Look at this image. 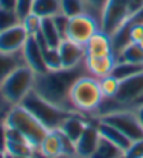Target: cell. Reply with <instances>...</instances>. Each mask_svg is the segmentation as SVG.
<instances>
[{
    "label": "cell",
    "mask_w": 143,
    "mask_h": 158,
    "mask_svg": "<svg viewBox=\"0 0 143 158\" xmlns=\"http://www.w3.org/2000/svg\"><path fill=\"white\" fill-rule=\"evenodd\" d=\"M25 28L20 23L14 27L0 31V51L6 54L21 52L25 41L28 40Z\"/></svg>",
    "instance_id": "cell-9"
},
{
    "label": "cell",
    "mask_w": 143,
    "mask_h": 158,
    "mask_svg": "<svg viewBox=\"0 0 143 158\" xmlns=\"http://www.w3.org/2000/svg\"><path fill=\"white\" fill-rule=\"evenodd\" d=\"M7 126L4 122H0V151H4L6 152V148H7Z\"/></svg>",
    "instance_id": "cell-35"
},
{
    "label": "cell",
    "mask_w": 143,
    "mask_h": 158,
    "mask_svg": "<svg viewBox=\"0 0 143 158\" xmlns=\"http://www.w3.org/2000/svg\"><path fill=\"white\" fill-rule=\"evenodd\" d=\"M17 0H0V7L2 9H9V10H16Z\"/></svg>",
    "instance_id": "cell-38"
},
{
    "label": "cell",
    "mask_w": 143,
    "mask_h": 158,
    "mask_svg": "<svg viewBox=\"0 0 143 158\" xmlns=\"http://www.w3.org/2000/svg\"><path fill=\"white\" fill-rule=\"evenodd\" d=\"M6 157H7V152L0 151V158H6Z\"/></svg>",
    "instance_id": "cell-41"
},
{
    "label": "cell",
    "mask_w": 143,
    "mask_h": 158,
    "mask_svg": "<svg viewBox=\"0 0 143 158\" xmlns=\"http://www.w3.org/2000/svg\"><path fill=\"white\" fill-rule=\"evenodd\" d=\"M95 122H97V127H98L100 134L102 135V137H105L107 140H110L111 143H114L115 145H118V147H119L121 150H124V152H125V150H126V148L130 145V143H132L129 138L121 131V130H118L117 127H114V126L101 122L98 118H95Z\"/></svg>",
    "instance_id": "cell-16"
},
{
    "label": "cell",
    "mask_w": 143,
    "mask_h": 158,
    "mask_svg": "<svg viewBox=\"0 0 143 158\" xmlns=\"http://www.w3.org/2000/svg\"><path fill=\"white\" fill-rule=\"evenodd\" d=\"M44 51V61L48 68V71H58L62 69V59H60V54H59L58 48H52V47H46L42 49Z\"/></svg>",
    "instance_id": "cell-26"
},
{
    "label": "cell",
    "mask_w": 143,
    "mask_h": 158,
    "mask_svg": "<svg viewBox=\"0 0 143 158\" xmlns=\"http://www.w3.org/2000/svg\"><path fill=\"white\" fill-rule=\"evenodd\" d=\"M69 99L75 112L81 114H97L104 100L100 79L90 73L81 75L72 86Z\"/></svg>",
    "instance_id": "cell-2"
},
{
    "label": "cell",
    "mask_w": 143,
    "mask_h": 158,
    "mask_svg": "<svg viewBox=\"0 0 143 158\" xmlns=\"http://www.w3.org/2000/svg\"><path fill=\"white\" fill-rule=\"evenodd\" d=\"M117 58L114 54L111 55H97V56H86L84 65L90 75L95 78H102L105 75H110L114 68Z\"/></svg>",
    "instance_id": "cell-13"
},
{
    "label": "cell",
    "mask_w": 143,
    "mask_h": 158,
    "mask_svg": "<svg viewBox=\"0 0 143 158\" xmlns=\"http://www.w3.org/2000/svg\"><path fill=\"white\" fill-rule=\"evenodd\" d=\"M90 158H124V150H121L118 145H115L114 143H111L110 140L101 135L97 148Z\"/></svg>",
    "instance_id": "cell-20"
},
{
    "label": "cell",
    "mask_w": 143,
    "mask_h": 158,
    "mask_svg": "<svg viewBox=\"0 0 143 158\" xmlns=\"http://www.w3.org/2000/svg\"><path fill=\"white\" fill-rule=\"evenodd\" d=\"M11 106H13V105H10L6 99L2 96V93H0V122H4L7 112L10 110V107H11Z\"/></svg>",
    "instance_id": "cell-36"
},
{
    "label": "cell",
    "mask_w": 143,
    "mask_h": 158,
    "mask_svg": "<svg viewBox=\"0 0 143 158\" xmlns=\"http://www.w3.org/2000/svg\"><path fill=\"white\" fill-rule=\"evenodd\" d=\"M100 30V23L91 14H79L69 19V27L66 40H70L76 44L84 47L90 38Z\"/></svg>",
    "instance_id": "cell-8"
},
{
    "label": "cell",
    "mask_w": 143,
    "mask_h": 158,
    "mask_svg": "<svg viewBox=\"0 0 143 158\" xmlns=\"http://www.w3.org/2000/svg\"><path fill=\"white\" fill-rule=\"evenodd\" d=\"M4 123L9 127L21 133L23 137L35 150L41 145L42 140L48 133V130L21 105H13L10 107V110L6 114V118H4Z\"/></svg>",
    "instance_id": "cell-4"
},
{
    "label": "cell",
    "mask_w": 143,
    "mask_h": 158,
    "mask_svg": "<svg viewBox=\"0 0 143 158\" xmlns=\"http://www.w3.org/2000/svg\"><path fill=\"white\" fill-rule=\"evenodd\" d=\"M6 152L13 157H25V155H33L35 152V148L27 140H17V141H7Z\"/></svg>",
    "instance_id": "cell-25"
},
{
    "label": "cell",
    "mask_w": 143,
    "mask_h": 158,
    "mask_svg": "<svg viewBox=\"0 0 143 158\" xmlns=\"http://www.w3.org/2000/svg\"><path fill=\"white\" fill-rule=\"evenodd\" d=\"M100 131L97 127V122L90 120L86 126L84 131L81 133L80 138L76 141V158H90L97 148L100 141Z\"/></svg>",
    "instance_id": "cell-10"
},
{
    "label": "cell",
    "mask_w": 143,
    "mask_h": 158,
    "mask_svg": "<svg viewBox=\"0 0 143 158\" xmlns=\"http://www.w3.org/2000/svg\"><path fill=\"white\" fill-rule=\"evenodd\" d=\"M124 158H143V138L130 143L124 152Z\"/></svg>",
    "instance_id": "cell-31"
},
{
    "label": "cell",
    "mask_w": 143,
    "mask_h": 158,
    "mask_svg": "<svg viewBox=\"0 0 143 158\" xmlns=\"http://www.w3.org/2000/svg\"><path fill=\"white\" fill-rule=\"evenodd\" d=\"M34 0H17L16 3V13L20 17V20L25 19L29 13H33Z\"/></svg>",
    "instance_id": "cell-33"
},
{
    "label": "cell",
    "mask_w": 143,
    "mask_h": 158,
    "mask_svg": "<svg viewBox=\"0 0 143 158\" xmlns=\"http://www.w3.org/2000/svg\"><path fill=\"white\" fill-rule=\"evenodd\" d=\"M143 9V0H129V17Z\"/></svg>",
    "instance_id": "cell-37"
},
{
    "label": "cell",
    "mask_w": 143,
    "mask_h": 158,
    "mask_svg": "<svg viewBox=\"0 0 143 158\" xmlns=\"http://www.w3.org/2000/svg\"><path fill=\"white\" fill-rule=\"evenodd\" d=\"M98 79H100V86H101V90H102V95H104V99H112L118 92L119 81L115 76L111 75V73Z\"/></svg>",
    "instance_id": "cell-27"
},
{
    "label": "cell",
    "mask_w": 143,
    "mask_h": 158,
    "mask_svg": "<svg viewBox=\"0 0 143 158\" xmlns=\"http://www.w3.org/2000/svg\"><path fill=\"white\" fill-rule=\"evenodd\" d=\"M37 150L41 154L46 155V157H59V155H63L59 130H51V131L46 133L45 138L42 140L41 145Z\"/></svg>",
    "instance_id": "cell-17"
},
{
    "label": "cell",
    "mask_w": 143,
    "mask_h": 158,
    "mask_svg": "<svg viewBox=\"0 0 143 158\" xmlns=\"http://www.w3.org/2000/svg\"><path fill=\"white\" fill-rule=\"evenodd\" d=\"M60 11L70 19L79 14L87 13L86 0H60Z\"/></svg>",
    "instance_id": "cell-24"
},
{
    "label": "cell",
    "mask_w": 143,
    "mask_h": 158,
    "mask_svg": "<svg viewBox=\"0 0 143 158\" xmlns=\"http://www.w3.org/2000/svg\"><path fill=\"white\" fill-rule=\"evenodd\" d=\"M33 158H72V157H68V155H59V157H46V155L41 154L38 150H35V152H34Z\"/></svg>",
    "instance_id": "cell-39"
},
{
    "label": "cell",
    "mask_w": 143,
    "mask_h": 158,
    "mask_svg": "<svg viewBox=\"0 0 143 158\" xmlns=\"http://www.w3.org/2000/svg\"><path fill=\"white\" fill-rule=\"evenodd\" d=\"M21 52H23L24 64L33 69L34 72H35V75L44 73L48 71V68L45 65V61H44V51L41 48V45H39L35 35L28 37V40L24 44Z\"/></svg>",
    "instance_id": "cell-11"
},
{
    "label": "cell",
    "mask_w": 143,
    "mask_h": 158,
    "mask_svg": "<svg viewBox=\"0 0 143 158\" xmlns=\"http://www.w3.org/2000/svg\"><path fill=\"white\" fill-rule=\"evenodd\" d=\"M135 112H136L137 117H139L140 123H142V126H143V105H139V106H136V107H135Z\"/></svg>",
    "instance_id": "cell-40"
},
{
    "label": "cell",
    "mask_w": 143,
    "mask_h": 158,
    "mask_svg": "<svg viewBox=\"0 0 143 158\" xmlns=\"http://www.w3.org/2000/svg\"><path fill=\"white\" fill-rule=\"evenodd\" d=\"M60 59H62V66L66 69L76 68L84 64L86 59V48L80 44H76L70 40H63L60 45L58 47Z\"/></svg>",
    "instance_id": "cell-12"
},
{
    "label": "cell",
    "mask_w": 143,
    "mask_h": 158,
    "mask_svg": "<svg viewBox=\"0 0 143 158\" xmlns=\"http://www.w3.org/2000/svg\"><path fill=\"white\" fill-rule=\"evenodd\" d=\"M84 73H88L84 64L70 69L62 68L58 71H46L44 73L35 75L34 90L53 105L75 112L70 105L69 95L73 83Z\"/></svg>",
    "instance_id": "cell-1"
},
{
    "label": "cell",
    "mask_w": 143,
    "mask_h": 158,
    "mask_svg": "<svg viewBox=\"0 0 143 158\" xmlns=\"http://www.w3.org/2000/svg\"><path fill=\"white\" fill-rule=\"evenodd\" d=\"M21 65H24L23 52L6 54L0 51V85L14 69H17Z\"/></svg>",
    "instance_id": "cell-18"
},
{
    "label": "cell",
    "mask_w": 143,
    "mask_h": 158,
    "mask_svg": "<svg viewBox=\"0 0 143 158\" xmlns=\"http://www.w3.org/2000/svg\"><path fill=\"white\" fill-rule=\"evenodd\" d=\"M39 34L45 40V43L48 44V47H52V48H58L60 45V43L63 41L62 35L59 34L58 28L55 27L52 17H45L42 19V24H41V30H39Z\"/></svg>",
    "instance_id": "cell-19"
},
{
    "label": "cell",
    "mask_w": 143,
    "mask_h": 158,
    "mask_svg": "<svg viewBox=\"0 0 143 158\" xmlns=\"http://www.w3.org/2000/svg\"><path fill=\"white\" fill-rule=\"evenodd\" d=\"M143 72V64H132V62H124V61H117L111 71V75L115 76L118 81H124L126 78L136 75V73Z\"/></svg>",
    "instance_id": "cell-21"
},
{
    "label": "cell",
    "mask_w": 143,
    "mask_h": 158,
    "mask_svg": "<svg viewBox=\"0 0 143 158\" xmlns=\"http://www.w3.org/2000/svg\"><path fill=\"white\" fill-rule=\"evenodd\" d=\"M20 23H21V20L17 16L16 10L2 9V7H0V31L7 30V28H10V27H14Z\"/></svg>",
    "instance_id": "cell-28"
},
{
    "label": "cell",
    "mask_w": 143,
    "mask_h": 158,
    "mask_svg": "<svg viewBox=\"0 0 143 158\" xmlns=\"http://www.w3.org/2000/svg\"><path fill=\"white\" fill-rule=\"evenodd\" d=\"M117 61L143 64V47L137 43H129L121 49V52L117 55Z\"/></svg>",
    "instance_id": "cell-23"
},
{
    "label": "cell",
    "mask_w": 143,
    "mask_h": 158,
    "mask_svg": "<svg viewBox=\"0 0 143 158\" xmlns=\"http://www.w3.org/2000/svg\"><path fill=\"white\" fill-rule=\"evenodd\" d=\"M20 105L24 106L48 131L58 130L72 113H76L51 103L42 96H39L34 89L23 99V102Z\"/></svg>",
    "instance_id": "cell-3"
},
{
    "label": "cell",
    "mask_w": 143,
    "mask_h": 158,
    "mask_svg": "<svg viewBox=\"0 0 143 158\" xmlns=\"http://www.w3.org/2000/svg\"><path fill=\"white\" fill-rule=\"evenodd\" d=\"M6 158H14V157H13V155H10V154H7V157H6Z\"/></svg>",
    "instance_id": "cell-44"
},
{
    "label": "cell",
    "mask_w": 143,
    "mask_h": 158,
    "mask_svg": "<svg viewBox=\"0 0 143 158\" xmlns=\"http://www.w3.org/2000/svg\"><path fill=\"white\" fill-rule=\"evenodd\" d=\"M53 23H55V27L58 28L59 34L62 35L63 40H66V34H68V27H69V17L66 14H63L62 11L52 17Z\"/></svg>",
    "instance_id": "cell-32"
},
{
    "label": "cell",
    "mask_w": 143,
    "mask_h": 158,
    "mask_svg": "<svg viewBox=\"0 0 143 158\" xmlns=\"http://www.w3.org/2000/svg\"><path fill=\"white\" fill-rule=\"evenodd\" d=\"M21 24L25 28L28 35H37L41 30V24H42V19L37 16L35 13H29L25 19L21 20Z\"/></svg>",
    "instance_id": "cell-29"
},
{
    "label": "cell",
    "mask_w": 143,
    "mask_h": 158,
    "mask_svg": "<svg viewBox=\"0 0 143 158\" xmlns=\"http://www.w3.org/2000/svg\"><path fill=\"white\" fill-rule=\"evenodd\" d=\"M129 19V0H107L101 11L100 30L112 37Z\"/></svg>",
    "instance_id": "cell-7"
},
{
    "label": "cell",
    "mask_w": 143,
    "mask_h": 158,
    "mask_svg": "<svg viewBox=\"0 0 143 158\" xmlns=\"http://www.w3.org/2000/svg\"><path fill=\"white\" fill-rule=\"evenodd\" d=\"M95 118L117 127L130 141L143 138V126L135 112V109H115L111 112L102 113Z\"/></svg>",
    "instance_id": "cell-6"
},
{
    "label": "cell",
    "mask_w": 143,
    "mask_h": 158,
    "mask_svg": "<svg viewBox=\"0 0 143 158\" xmlns=\"http://www.w3.org/2000/svg\"><path fill=\"white\" fill-rule=\"evenodd\" d=\"M33 155H25V157H14V158H33Z\"/></svg>",
    "instance_id": "cell-42"
},
{
    "label": "cell",
    "mask_w": 143,
    "mask_h": 158,
    "mask_svg": "<svg viewBox=\"0 0 143 158\" xmlns=\"http://www.w3.org/2000/svg\"><path fill=\"white\" fill-rule=\"evenodd\" d=\"M88 122L90 120H87L84 117V114H81V113H72L58 130H60L63 134H66L69 138H72L76 143L80 138L81 133L84 131V128Z\"/></svg>",
    "instance_id": "cell-15"
},
{
    "label": "cell",
    "mask_w": 143,
    "mask_h": 158,
    "mask_svg": "<svg viewBox=\"0 0 143 158\" xmlns=\"http://www.w3.org/2000/svg\"><path fill=\"white\" fill-rule=\"evenodd\" d=\"M33 13L41 19L53 17L55 14L60 13V0H34Z\"/></svg>",
    "instance_id": "cell-22"
},
{
    "label": "cell",
    "mask_w": 143,
    "mask_h": 158,
    "mask_svg": "<svg viewBox=\"0 0 143 158\" xmlns=\"http://www.w3.org/2000/svg\"><path fill=\"white\" fill-rule=\"evenodd\" d=\"M35 72L25 64L14 69L3 83L0 85V93L10 105H20L23 99L34 89Z\"/></svg>",
    "instance_id": "cell-5"
},
{
    "label": "cell",
    "mask_w": 143,
    "mask_h": 158,
    "mask_svg": "<svg viewBox=\"0 0 143 158\" xmlns=\"http://www.w3.org/2000/svg\"><path fill=\"white\" fill-rule=\"evenodd\" d=\"M86 3H87V14H91L100 23L101 11L104 9L107 0H86Z\"/></svg>",
    "instance_id": "cell-30"
},
{
    "label": "cell",
    "mask_w": 143,
    "mask_h": 158,
    "mask_svg": "<svg viewBox=\"0 0 143 158\" xmlns=\"http://www.w3.org/2000/svg\"><path fill=\"white\" fill-rule=\"evenodd\" d=\"M128 21H129V20H128ZM129 41L130 43H137V44L142 43L143 41V24H132L130 23Z\"/></svg>",
    "instance_id": "cell-34"
},
{
    "label": "cell",
    "mask_w": 143,
    "mask_h": 158,
    "mask_svg": "<svg viewBox=\"0 0 143 158\" xmlns=\"http://www.w3.org/2000/svg\"><path fill=\"white\" fill-rule=\"evenodd\" d=\"M139 105H143V98H142V99H140L139 102H137V105H136V106H139ZM136 106H135V107H136ZM135 107H133V109H135Z\"/></svg>",
    "instance_id": "cell-43"
},
{
    "label": "cell",
    "mask_w": 143,
    "mask_h": 158,
    "mask_svg": "<svg viewBox=\"0 0 143 158\" xmlns=\"http://www.w3.org/2000/svg\"><path fill=\"white\" fill-rule=\"evenodd\" d=\"M84 48H86V56L111 55V54H114L111 37L107 35L105 33H102L101 30H98L97 33L91 37L90 41L84 45Z\"/></svg>",
    "instance_id": "cell-14"
}]
</instances>
